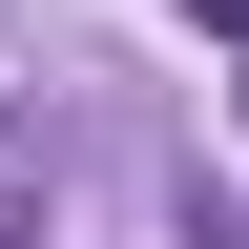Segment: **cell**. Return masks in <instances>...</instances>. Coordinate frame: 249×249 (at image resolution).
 Wrapping results in <instances>:
<instances>
[{"label":"cell","instance_id":"obj_1","mask_svg":"<svg viewBox=\"0 0 249 249\" xmlns=\"http://www.w3.org/2000/svg\"><path fill=\"white\" fill-rule=\"evenodd\" d=\"M187 21H229V42H249V0H187Z\"/></svg>","mask_w":249,"mask_h":249}]
</instances>
